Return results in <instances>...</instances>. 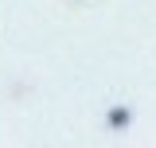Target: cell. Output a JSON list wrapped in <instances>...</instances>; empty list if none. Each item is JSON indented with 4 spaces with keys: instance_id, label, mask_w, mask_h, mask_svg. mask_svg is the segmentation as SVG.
Instances as JSON below:
<instances>
[{
    "instance_id": "6da1fadb",
    "label": "cell",
    "mask_w": 156,
    "mask_h": 148,
    "mask_svg": "<svg viewBox=\"0 0 156 148\" xmlns=\"http://www.w3.org/2000/svg\"><path fill=\"white\" fill-rule=\"evenodd\" d=\"M129 121H133V109L129 105H113V109L105 113V125L109 129H129Z\"/></svg>"
}]
</instances>
